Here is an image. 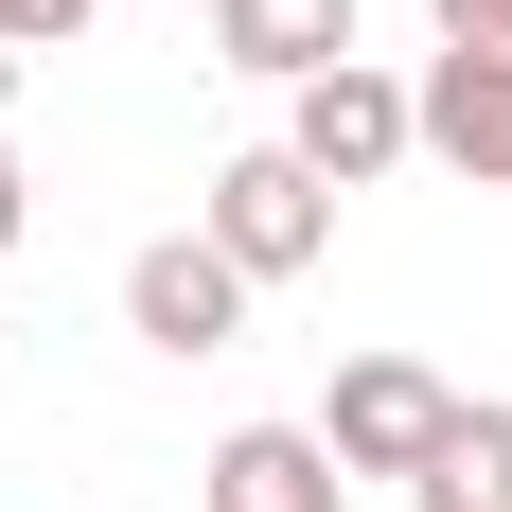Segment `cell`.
Wrapping results in <instances>:
<instances>
[{"label":"cell","mask_w":512,"mask_h":512,"mask_svg":"<svg viewBox=\"0 0 512 512\" xmlns=\"http://www.w3.org/2000/svg\"><path fill=\"white\" fill-rule=\"evenodd\" d=\"M424 512H512V407H460L442 460H424Z\"/></svg>","instance_id":"ba28073f"},{"label":"cell","mask_w":512,"mask_h":512,"mask_svg":"<svg viewBox=\"0 0 512 512\" xmlns=\"http://www.w3.org/2000/svg\"><path fill=\"white\" fill-rule=\"evenodd\" d=\"M336 495H354V477H336L318 424H230L195 460V512H336Z\"/></svg>","instance_id":"8992f818"},{"label":"cell","mask_w":512,"mask_h":512,"mask_svg":"<svg viewBox=\"0 0 512 512\" xmlns=\"http://www.w3.org/2000/svg\"><path fill=\"white\" fill-rule=\"evenodd\" d=\"M195 230H212L230 265H248V283H301V265L336 248V177H301L283 142H248V159H212V195H195Z\"/></svg>","instance_id":"7a4b0ae2"},{"label":"cell","mask_w":512,"mask_h":512,"mask_svg":"<svg viewBox=\"0 0 512 512\" xmlns=\"http://www.w3.org/2000/svg\"><path fill=\"white\" fill-rule=\"evenodd\" d=\"M442 18V53H512V0H424Z\"/></svg>","instance_id":"30bf717a"},{"label":"cell","mask_w":512,"mask_h":512,"mask_svg":"<svg viewBox=\"0 0 512 512\" xmlns=\"http://www.w3.org/2000/svg\"><path fill=\"white\" fill-rule=\"evenodd\" d=\"M18 230H36V159L0 142V248H18Z\"/></svg>","instance_id":"8fae6325"},{"label":"cell","mask_w":512,"mask_h":512,"mask_svg":"<svg viewBox=\"0 0 512 512\" xmlns=\"http://www.w3.org/2000/svg\"><path fill=\"white\" fill-rule=\"evenodd\" d=\"M442 424H460V389H442L424 354H354V371H336V407H318V442H336L354 495H424Z\"/></svg>","instance_id":"6da1fadb"},{"label":"cell","mask_w":512,"mask_h":512,"mask_svg":"<svg viewBox=\"0 0 512 512\" xmlns=\"http://www.w3.org/2000/svg\"><path fill=\"white\" fill-rule=\"evenodd\" d=\"M283 159L301 177H336V195H371L389 159H424V124H407V71H318V89H283Z\"/></svg>","instance_id":"277c9868"},{"label":"cell","mask_w":512,"mask_h":512,"mask_svg":"<svg viewBox=\"0 0 512 512\" xmlns=\"http://www.w3.org/2000/svg\"><path fill=\"white\" fill-rule=\"evenodd\" d=\"M106 0H0V53H53V36H89Z\"/></svg>","instance_id":"9c48e42d"},{"label":"cell","mask_w":512,"mask_h":512,"mask_svg":"<svg viewBox=\"0 0 512 512\" xmlns=\"http://www.w3.org/2000/svg\"><path fill=\"white\" fill-rule=\"evenodd\" d=\"M248 265L212 248V230H159V248H124V336H142V354H230V336H248Z\"/></svg>","instance_id":"3957f363"},{"label":"cell","mask_w":512,"mask_h":512,"mask_svg":"<svg viewBox=\"0 0 512 512\" xmlns=\"http://www.w3.org/2000/svg\"><path fill=\"white\" fill-rule=\"evenodd\" d=\"M407 124L460 195H512V53H424L407 71Z\"/></svg>","instance_id":"5b68a950"},{"label":"cell","mask_w":512,"mask_h":512,"mask_svg":"<svg viewBox=\"0 0 512 512\" xmlns=\"http://www.w3.org/2000/svg\"><path fill=\"white\" fill-rule=\"evenodd\" d=\"M212 71L318 89V71H354V0H212Z\"/></svg>","instance_id":"52a82bcc"}]
</instances>
